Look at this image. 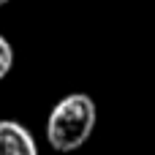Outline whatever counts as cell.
<instances>
[{
    "instance_id": "7a4b0ae2",
    "label": "cell",
    "mask_w": 155,
    "mask_h": 155,
    "mask_svg": "<svg viewBox=\"0 0 155 155\" xmlns=\"http://www.w3.org/2000/svg\"><path fill=\"white\" fill-rule=\"evenodd\" d=\"M0 155H38V147L25 125L0 120Z\"/></svg>"
},
{
    "instance_id": "3957f363",
    "label": "cell",
    "mask_w": 155,
    "mask_h": 155,
    "mask_svg": "<svg viewBox=\"0 0 155 155\" xmlns=\"http://www.w3.org/2000/svg\"><path fill=\"white\" fill-rule=\"evenodd\" d=\"M11 65H14V49H11V44L0 35V82L5 79V74L11 71Z\"/></svg>"
},
{
    "instance_id": "277c9868",
    "label": "cell",
    "mask_w": 155,
    "mask_h": 155,
    "mask_svg": "<svg viewBox=\"0 0 155 155\" xmlns=\"http://www.w3.org/2000/svg\"><path fill=\"white\" fill-rule=\"evenodd\" d=\"M3 3H8V0H0V5H3Z\"/></svg>"
},
{
    "instance_id": "6da1fadb",
    "label": "cell",
    "mask_w": 155,
    "mask_h": 155,
    "mask_svg": "<svg viewBox=\"0 0 155 155\" xmlns=\"http://www.w3.org/2000/svg\"><path fill=\"white\" fill-rule=\"evenodd\" d=\"M95 117H98L95 101L84 93H71L63 101H57V106L49 112L46 142L57 153H74L90 139Z\"/></svg>"
}]
</instances>
